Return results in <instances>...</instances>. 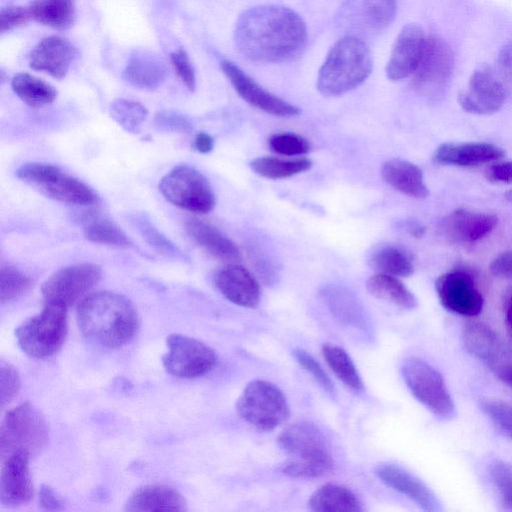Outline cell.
<instances>
[{"label":"cell","instance_id":"1","mask_svg":"<svg viewBox=\"0 0 512 512\" xmlns=\"http://www.w3.org/2000/svg\"><path fill=\"white\" fill-rule=\"evenodd\" d=\"M238 52L254 62L283 63L298 58L307 43L301 16L289 7L266 4L243 11L233 34Z\"/></svg>","mask_w":512,"mask_h":512},{"label":"cell","instance_id":"2","mask_svg":"<svg viewBox=\"0 0 512 512\" xmlns=\"http://www.w3.org/2000/svg\"><path fill=\"white\" fill-rule=\"evenodd\" d=\"M77 322L84 337L108 349L130 342L139 328L138 313L131 301L111 291L85 296L77 308Z\"/></svg>","mask_w":512,"mask_h":512},{"label":"cell","instance_id":"3","mask_svg":"<svg viewBox=\"0 0 512 512\" xmlns=\"http://www.w3.org/2000/svg\"><path fill=\"white\" fill-rule=\"evenodd\" d=\"M373 60L367 43L343 36L329 50L317 76V89L326 97H337L360 86L371 74Z\"/></svg>","mask_w":512,"mask_h":512},{"label":"cell","instance_id":"4","mask_svg":"<svg viewBox=\"0 0 512 512\" xmlns=\"http://www.w3.org/2000/svg\"><path fill=\"white\" fill-rule=\"evenodd\" d=\"M67 308L46 303L40 313L19 325L15 338L21 350L35 359L48 358L60 351L67 336Z\"/></svg>","mask_w":512,"mask_h":512},{"label":"cell","instance_id":"5","mask_svg":"<svg viewBox=\"0 0 512 512\" xmlns=\"http://www.w3.org/2000/svg\"><path fill=\"white\" fill-rule=\"evenodd\" d=\"M16 176L45 196L67 204L97 205L98 194L86 183L52 164L29 162L16 170Z\"/></svg>","mask_w":512,"mask_h":512},{"label":"cell","instance_id":"6","mask_svg":"<svg viewBox=\"0 0 512 512\" xmlns=\"http://www.w3.org/2000/svg\"><path fill=\"white\" fill-rule=\"evenodd\" d=\"M49 439L48 424L42 413L25 402L8 411L0 427L1 460L25 450L30 454L41 450Z\"/></svg>","mask_w":512,"mask_h":512},{"label":"cell","instance_id":"7","mask_svg":"<svg viewBox=\"0 0 512 512\" xmlns=\"http://www.w3.org/2000/svg\"><path fill=\"white\" fill-rule=\"evenodd\" d=\"M239 416L261 431H272L289 417V406L282 391L273 383L253 380L237 400Z\"/></svg>","mask_w":512,"mask_h":512},{"label":"cell","instance_id":"8","mask_svg":"<svg viewBox=\"0 0 512 512\" xmlns=\"http://www.w3.org/2000/svg\"><path fill=\"white\" fill-rule=\"evenodd\" d=\"M159 191L173 205L193 213L206 214L216 203L209 180L187 164L177 165L167 172L159 182Z\"/></svg>","mask_w":512,"mask_h":512},{"label":"cell","instance_id":"9","mask_svg":"<svg viewBox=\"0 0 512 512\" xmlns=\"http://www.w3.org/2000/svg\"><path fill=\"white\" fill-rule=\"evenodd\" d=\"M402 377L413 396L436 417L455 416V404L442 374L426 361L410 357L401 367Z\"/></svg>","mask_w":512,"mask_h":512},{"label":"cell","instance_id":"10","mask_svg":"<svg viewBox=\"0 0 512 512\" xmlns=\"http://www.w3.org/2000/svg\"><path fill=\"white\" fill-rule=\"evenodd\" d=\"M396 13V0H342L335 24L343 36L364 40L385 30Z\"/></svg>","mask_w":512,"mask_h":512},{"label":"cell","instance_id":"11","mask_svg":"<svg viewBox=\"0 0 512 512\" xmlns=\"http://www.w3.org/2000/svg\"><path fill=\"white\" fill-rule=\"evenodd\" d=\"M467 351L504 384L512 388V346L481 322H468L463 329Z\"/></svg>","mask_w":512,"mask_h":512},{"label":"cell","instance_id":"12","mask_svg":"<svg viewBox=\"0 0 512 512\" xmlns=\"http://www.w3.org/2000/svg\"><path fill=\"white\" fill-rule=\"evenodd\" d=\"M454 58L448 43L438 35L427 37L421 59L412 74L414 89L434 99L440 97L453 71Z\"/></svg>","mask_w":512,"mask_h":512},{"label":"cell","instance_id":"13","mask_svg":"<svg viewBox=\"0 0 512 512\" xmlns=\"http://www.w3.org/2000/svg\"><path fill=\"white\" fill-rule=\"evenodd\" d=\"M168 351L162 362L165 370L178 378L192 379L209 373L216 364L215 352L203 342L181 334L167 338Z\"/></svg>","mask_w":512,"mask_h":512},{"label":"cell","instance_id":"14","mask_svg":"<svg viewBox=\"0 0 512 512\" xmlns=\"http://www.w3.org/2000/svg\"><path fill=\"white\" fill-rule=\"evenodd\" d=\"M102 275L100 266L93 263H78L62 267L51 274L42 284L41 293L46 303L69 307L91 288Z\"/></svg>","mask_w":512,"mask_h":512},{"label":"cell","instance_id":"15","mask_svg":"<svg viewBox=\"0 0 512 512\" xmlns=\"http://www.w3.org/2000/svg\"><path fill=\"white\" fill-rule=\"evenodd\" d=\"M505 97L504 81L498 71L482 63L472 72L467 88L459 92L458 102L468 113L488 115L502 107Z\"/></svg>","mask_w":512,"mask_h":512},{"label":"cell","instance_id":"16","mask_svg":"<svg viewBox=\"0 0 512 512\" xmlns=\"http://www.w3.org/2000/svg\"><path fill=\"white\" fill-rule=\"evenodd\" d=\"M435 289L442 306L453 313L473 317L481 313L484 300L473 278L463 271L439 276Z\"/></svg>","mask_w":512,"mask_h":512},{"label":"cell","instance_id":"17","mask_svg":"<svg viewBox=\"0 0 512 512\" xmlns=\"http://www.w3.org/2000/svg\"><path fill=\"white\" fill-rule=\"evenodd\" d=\"M221 70L237 94L249 105L277 117H294L300 109L262 88L241 68L229 60H222Z\"/></svg>","mask_w":512,"mask_h":512},{"label":"cell","instance_id":"18","mask_svg":"<svg viewBox=\"0 0 512 512\" xmlns=\"http://www.w3.org/2000/svg\"><path fill=\"white\" fill-rule=\"evenodd\" d=\"M427 37L421 26L409 23L402 27L385 67L389 80L400 81L412 76L423 54Z\"/></svg>","mask_w":512,"mask_h":512},{"label":"cell","instance_id":"19","mask_svg":"<svg viewBox=\"0 0 512 512\" xmlns=\"http://www.w3.org/2000/svg\"><path fill=\"white\" fill-rule=\"evenodd\" d=\"M278 444L293 459L333 464L324 434L312 423L298 422L288 426L279 435Z\"/></svg>","mask_w":512,"mask_h":512},{"label":"cell","instance_id":"20","mask_svg":"<svg viewBox=\"0 0 512 512\" xmlns=\"http://www.w3.org/2000/svg\"><path fill=\"white\" fill-rule=\"evenodd\" d=\"M30 453L19 450L2 460L0 477V503L6 507H18L33 497L30 475Z\"/></svg>","mask_w":512,"mask_h":512},{"label":"cell","instance_id":"21","mask_svg":"<svg viewBox=\"0 0 512 512\" xmlns=\"http://www.w3.org/2000/svg\"><path fill=\"white\" fill-rule=\"evenodd\" d=\"M375 474L387 486L403 494L422 510L442 511V505L432 490L418 477L399 465L386 463L375 468Z\"/></svg>","mask_w":512,"mask_h":512},{"label":"cell","instance_id":"22","mask_svg":"<svg viewBox=\"0 0 512 512\" xmlns=\"http://www.w3.org/2000/svg\"><path fill=\"white\" fill-rule=\"evenodd\" d=\"M214 283L227 300L238 306L255 308L259 304L261 292L258 281L237 263H229L219 269Z\"/></svg>","mask_w":512,"mask_h":512},{"label":"cell","instance_id":"23","mask_svg":"<svg viewBox=\"0 0 512 512\" xmlns=\"http://www.w3.org/2000/svg\"><path fill=\"white\" fill-rule=\"evenodd\" d=\"M76 56V48L67 39L49 36L32 49L29 65L35 71L44 72L61 80L66 76Z\"/></svg>","mask_w":512,"mask_h":512},{"label":"cell","instance_id":"24","mask_svg":"<svg viewBox=\"0 0 512 512\" xmlns=\"http://www.w3.org/2000/svg\"><path fill=\"white\" fill-rule=\"evenodd\" d=\"M504 154L500 147L490 143H444L437 147L433 159L442 165L473 167L496 161Z\"/></svg>","mask_w":512,"mask_h":512},{"label":"cell","instance_id":"25","mask_svg":"<svg viewBox=\"0 0 512 512\" xmlns=\"http://www.w3.org/2000/svg\"><path fill=\"white\" fill-rule=\"evenodd\" d=\"M496 224L495 215L457 209L443 220L442 228L454 241L474 243L488 235Z\"/></svg>","mask_w":512,"mask_h":512},{"label":"cell","instance_id":"26","mask_svg":"<svg viewBox=\"0 0 512 512\" xmlns=\"http://www.w3.org/2000/svg\"><path fill=\"white\" fill-rule=\"evenodd\" d=\"M165 61L149 51H135L129 58L123 79L131 86L142 90L159 88L168 77Z\"/></svg>","mask_w":512,"mask_h":512},{"label":"cell","instance_id":"27","mask_svg":"<svg viewBox=\"0 0 512 512\" xmlns=\"http://www.w3.org/2000/svg\"><path fill=\"white\" fill-rule=\"evenodd\" d=\"M185 227L191 239L214 258L229 263L240 261L238 247L215 226L203 220L191 218L186 221Z\"/></svg>","mask_w":512,"mask_h":512},{"label":"cell","instance_id":"28","mask_svg":"<svg viewBox=\"0 0 512 512\" xmlns=\"http://www.w3.org/2000/svg\"><path fill=\"white\" fill-rule=\"evenodd\" d=\"M182 494L167 485H148L135 490L125 504L127 511H184Z\"/></svg>","mask_w":512,"mask_h":512},{"label":"cell","instance_id":"29","mask_svg":"<svg viewBox=\"0 0 512 512\" xmlns=\"http://www.w3.org/2000/svg\"><path fill=\"white\" fill-rule=\"evenodd\" d=\"M382 179L395 190L417 199L429 195L422 170L412 162L391 159L381 167Z\"/></svg>","mask_w":512,"mask_h":512},{"label":"cell","instance_id":"30","mask_svg":"<svg viewBox=\"0 0 512 512\" xmlns=\"http://www.w3.org/2000/svg\"><path fill=\"white\" fill-rule=\"evenodd\" d=\"M309 507L317 512H359L363 506L347 487L327 484L317 489L309 499Z\"/></svg>","mask_w":512,"mask_h":512},{"label":"cell","instance_id":"31","mask_svg":"<svg viewBox=\"0 0 512 512\" xmlns=\"http://www.w3.org/2000/svg\"><path fill=\"white\" fill-rule=\"evenodd\" d=\"M322 298L339 321L359 328L365 326V311L358 299L347 289L328 286L323 289Z\"/></svg>","mask_w":512,"mask_h":512},{"label":"cell","instance_id":"32","mask_svg":"<svg viewBox=\"0 0 512 512\" xmlns=\"http://www.w3.org/2000/svg\"><path fill=\"white\" fill-rule=\"evenodd\" d=\"M28 9L36 22L58 30L70 28L76 20V0H33Z\"/></svg>","mask_w":512,"mask_h":512},{"label":"cell","instance_id":"33","mask_svg":"<svg viewBox=\"0 0 512 512\" xmlns=\"http://www.w3.org/2000/svg\"><path fill=\"white\" fill-rule=\"evenodd\" d=\"M369 265L379 273L395 277H409L414 265L409 254L393 244L375 246L368 256Z\"/></svg>","mask_w":512,"mask_h":512},{"label":"cell","instance_id":"34","mask_svg":"<svg viewBox=\"0 0 512 512\" xmlns=\"http://www.w3.org/2000/svg\"><path fill=\"white\" fill-rule=\"evenodd\" d=\"M366 288L374 297L389 301L403 309L412 310L417 306L415 296L395 276L375 274L367 280Z\"/></svg>","mask_w":512,"mask_h":512},{"label":"cell","instance_id":"35","mask_svg":"<svg viewBox=\"0 0 512 512\" xmlns=\"http://www.w3.org/2000/svg\"><path fill=\"white\" fill-rule=\"evenodd\" d=\"M11 87L19 99L33 108L51 104L57 97L53 86L28 73L16 74L12 78Z\"/></svg>","mask_w":512,"mask_h":512},{"label":"cell","instance_id":"36","mask_svg":"<svg viewBox=\"0 0 512 512\" xmlns=\"http://www.w3.org/2000/svg\"><path fill=\"white\" fill-rule=\"evenodd\" d=\"M250 167L261 177L283 179L309 170L312 167V161L307 158L284 160L278 157L264 156L252 160Z\"/></svg>","mask_w":512,"mask_h":512},{"label":"cell","instance_id":"37","mask_svg":"<svg viewBox=\"0 0 512 512\" xmlns=\"http://www.w3.org/2000/svg\"><path fill=\"white\" fill-rule=\"evenodd\" d=\"M322 353L328 366L346 386L355 391L363 390V382L347 352L339 346L325 344Z\"/></svg>","mask_w":512,"mask_h":512},{"label":"cell","instance_id":"38","mask_svg":"<svg viewBox=\"0 0 512 512\" xmlns=\"http://www.w3.org/2000/svg\"><path fill=\"white\" fill-rule=\"evenodd\" d=\"M86 239L93 243L126 247L131 244L126 234L111 220L101 217L88 219L83 227Z\"/></svg>","mask_w":512,"mask_h":512},{"label":"cell","instance_id":"39","mask_svg":"<svg viewBox=\"0 0 512 512\" xmlns=\"http://www.w3.org/2000/svg\"><path fill=\"white\" fill-rule=\"evenodd\" d=\"M109 113L125 131L138 133L147 118L148 110L137 101L118 98L111 103Z\"/></svg>","mask_w":512,"mask_h":512},{"label":"cell","instance_id":"40","mask_svg":"<svg viewBox=\"0 0 512 512\" xmlns=\"http://www.w3.org/2000/svg\"><path fill=\"white\" fill-rule=\"evenodd\" d=\"M31 286V279L12 265L0 269V301L6 303L22 296Z\"/></svg>","mask_w":512,"mask_h":512},{"label":"cell","instance_id":"41","mask_svg":"<svg viewBox=\"0 0 512 512\" xmlns=\"http://www.w3.org/2000/svg\"><path fill=\"white\" fill-rule=\"evenodd\" d=\"M131 220L143 239L157 251L170 257H183L174 243L163 235L145 216L136 214Z\"/></svg>","mask_w":512,"mask_h":512},{"label":"cell","instance_id":"42","mask_svg":"<svg viewBox=\"0 0 512 512\" xmlns=\"http://www.w3.org/2000/svg\"><path fill=\"white\" fill-rule=\"evenodd\" d=\"M488 473L502 506L512 510V465L495 459L489 463Z\"/></svg>","mask_w":512,"mask_h":512},{"label":"cell","instance_id":"43","mask_svg":"<svg viewBox=\"0 0 512 512\" xmlns=\"http://www.w3.org/2000/svg\"><path fill=\"white\" fill-rule=\"evenodd\" d=\"M485 415L510 439H512V404L495 399L481 401Z\"/></svg>","mask_w":512,"mask_h":512},{"label":"cell","instance_id":"44","mask_svg":"<svg viewBox=\"0 0 512 512\" xmlns=\"http://www.w3.org/2000/svg\"><path fill=\"white\" fill-rule=\"evenodd\" d=\"M270 149L280 155L297 156L309 152V142L295 133H278L269 139Z\"/></svg>","mask_w":512,"mask_h":512},{"label":"cell","instance_id":"45","mask_svg":"<svg viewBox=\"0 0 512 512\" xmlns=\"http://www.w3.org/2000/svg\"><path fill=\"white\" fill-rule=\"evenodd\" d=\"M333 469V464L290 459L282 468V472L293 478L312 479L323 476Z\"/></svg>","mask_w":512,"mask_h":512},{"label":"cell","instance_id":"46","mask_svg":"<svg viewBox=\"0 0 512 512\" xmlns=\"http://www.w3.org/2000/svg\"><path fill=\"white\" fill-rule=\"evenodd\" d=\"M20 389V378L17 370L10 363L0 362V402L1 407L11 402Z\"/></svg>","mask_w":512,"mask_h":512},{"label":"cell","instance_id":"47","mask_svg":"<svg viewBox=\"0 0 512 512\" xmlns=\"http://www.w3.org/2000/svg\"><path fill=\"white\" fill-rule=\"evenodd\" d=\"M293 356L296 361L311 374V376L319 383V385L328 391L329 393L334 392V385L324 371L318 361L314 359L312 355L303 349L296 348L293 350Z\"/></svg>","mask_w":512,"mask_h":512},{"label":"cell","instance_id":"48","mask_svg":"<svg viewBox=\"0 0 512 512\" xmlns=\"http://www.w3.org/2000/svg\"><path fill=\"white\" fill-rule=\"evenodd\" d=\"M155 126L163 131L188 133L193 126L190 119L177 111L162 110L154 117Z\"/></svg>","mask_w":512,"mask_h":512},{"label":"cell","instance_id":"49","mask_svg":"<svg viewBox=\"0 0 512 512\" xmlns=\"http://www.w3.org/2000/svg\"><path fill=\"white\" fill-rule=\"evenodd\" d=\"M170 62L182 83L193 91L196 87L194 68L185 50L179 48L170 54Z\"/></svg>","mask_w":512,"mask_h":512},{"label":"cell","instance_id":"50","mask_svg":"<svg viewBox=\"0 0 512 512\" xmlns=\"http://www.w3.org/2000/svg\"><path fill=\"white\" fill-rule=\"evenodd\" d=\"M30 18L28 8L22 6L5 7L0 13V31L1 33L9 32L26 24Z\"/></svg>","mask_w":512,"mask_h":512},{"label":"cell","instance_id":"51","mask_svg":"<svg viewBox=\"0 0 512 512\" xmlns=\"http://www.w3.org/2000/svg\"><path fill=\"white\" fill-rule=\"evenodd\" d=\"M497 71L502 80L512 86V40L507 42L499 51Z\"/></svg>","mask_w":512,"mask_h":512},{"label":"cell","instance_id":"52","mask_svg":"<svg viewBox=\"0 0 512 512\" xmlns=\"http://www.w3.org/2000/svg\"><path fill=\"white\" fill-rule=\"evenodd\" d=\"M490 272L497 277H512V251L499 254L490 264Z\"/></svg>","mask_w":512,"mask_h":512},{"label":"cell","instance_id":"53","mask_svg":"<svg viewBox=\"0 0 512 512\" xmlns=\"http://www.w3.org/2000/svg\"><path fill=\"white\" fill-rule=\"evenodd\" d=\"M487 176L493 182L512 183V161L492 165Z\"/></svg>","mask_w":512,"mask_h":512},{"label":"cell","instance_id":"54","mask_svg":"<svg viewBox=\"0 0 512 512\" xmlns=\"http://www.w3.org/2000/svg\"><path fill=\"white\" fill-rule=\"evenodd\" d=\"M40 505L47 510H61L64 508V502L55 491L46 485H43L39 494Z\"/></svg>","mask_w":512,"mask_h":512},{"label":"cell","instance_id":"55","mask_svg":"<svg viewBox=\"0 0 512 512\" xmlns=\"http://www.w3.org/2000/svg\"><path fill=\"white\" fill-rule=\"evenodd\" d=\"M193 147L199 153H209L213 150L214 139L205 132H199L194 138Z\"/></svg>","mask_w":512,"mask_h":512},{"label":"cell","instance_id":"56","mask_svg":"<svg viewBox=\"0 0 512 512\" xmlns=\"http://www.w3.org/2000/svg\"><path fill=\"white\" fill-rule=\"evenodd\" d=\"M403 228L413 237H421L425 228L417 221L414 220H406L403 222Z\"/></svg>","mask_w":512,"mask_h":512},{"label":"cell","instance_id":"57","mask_svg":"<svg viewBox=\"0 0 512 512\" xmlns=\"http://www.w3.org/2000/svg\"><path fill=\"white\" fill-rule=\"evenodd\" d=\"M506 321L512 330V296L508 301L507 308H506Z\"/></svg>","mask_w":512,"mask_h":512},{"label":"cell","instance_id":"58","mask_svg":"<svg viewBox=\"0 0 512 512\" xmlns=\"http://www.w3.org/2000/svg\"><path fill=\"white\" fill-rule=\"evenodd\" d=\"M504 196L508 201L512 202V189L508 190Z\"/></svg>","mask_w":512,"mask_h":512}]
</instances>
